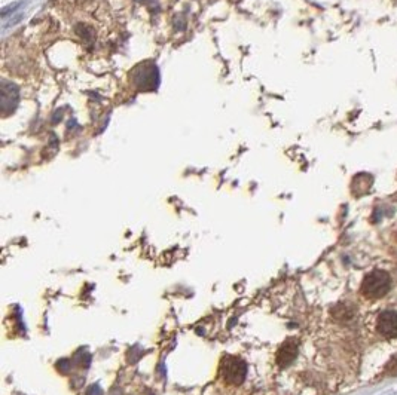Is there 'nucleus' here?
<instances>
[{"mask_svg":"<svg viewBox=\"0 0 397 395\" xmlns=\"http://www.w3.org/2000/svg\"><path fill=\"white\" fill-rule=\"evenodd\" d=\"M378 331L388 337L394 339L397 337V312L396 311H387L382 312L378 318Z\"/></svg>","mask_w":397,"mask_h":395,"instance_id":"4","label":"nucleus"},{"mask_svg":"<svg viewBox=\"0 0 397 395\" xmlns=\"http://www.w3.org/2000/svg\"><path fill=\"white\" fill-rule=\"evenodd\" d=\"M220 375L223 380L229 385H241L247 375V365L241 358L236 357H225L220 362Z\"/></svg>","mask_w":397,"mask_h":395,"instance_id":"2","label":"nucleus"},{"mask_svg":"<svg viewBox=\"0 0 397 395\" xmlns=\"http://www.w3.org/2000/svg\"><path fill=\"white\" fill-rule=\"evenodd\" d=\"M391 287V278L384 270H374L369 275H366L363 284H361V293L367 299H379L385 296Z\"/></svg>","mask_w":397,"mask_h":395,"instance_id":"1","label":"nucleus"},{"mask_svg":"<svg viewBox=\"0 0 397 395\" xmlns=\"http://www.w3.org/2000/svg\"><path fill=\"white\" fill-rule=\"evenodd\" d=\"M133 82L139 90H155L158 85V69L156 66L146 63L134 69L133 73Z\"/></svg>","mask_w":397,"mask_h":395,"instance_id":"3","label":"nucleus"},{"mask_svg":"<svg viewBox=\"0 0 397 395\" xmlns=\"http://www.w3.org/2000/svg\"><path fill=\"white\" fill-rule=\"evenodd\" d=\"M296 355H298V342L290 339L280 346L277 352V364L280 367H287L296 358Z\"/></svg>","mask_w":397,"mask_h":395,"instance_id":"5","label":"nucleus"}]
</instances>
